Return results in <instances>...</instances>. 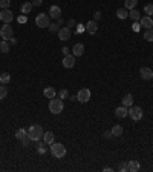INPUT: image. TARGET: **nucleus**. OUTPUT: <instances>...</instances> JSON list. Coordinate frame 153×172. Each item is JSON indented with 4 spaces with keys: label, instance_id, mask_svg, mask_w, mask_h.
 <instances>
[{
    "label": "nucleus",
    "instance_id": "35",
    "mask_svg": "<svg viewBox=\"0 0 153 172\" xmlns=\"http://www.w3.org/2000/svg\"><path fill=\"white\" fill-rule=\"evenodd\" d=\"M37 152L38 154H44V152H46V149H44V143H38Z\"/></svg>",
    "mask_w": 153,
    "mask_h": 172
},
{
    "label": "nucleus",
    "instance_id": "44",
    "mask_svg": "<svg viewBox=\"0 0 153 172\" xmlns=\"http://www.w3.org/2000/svg\"><path fill=\"white\" fill-rule=\"evenodd\" d=\"M103 171H104V172H114V169H110V168H104Z\"/></svg>",
    "mask_w": 153,
    "mask_h": 172
},
{
    "label": "nucleus",
    "instance_id": "15",
    "mask_svg": "<svg viewBox=\"0 0 153 172\" xmlns=\"http://www.w3.org/2000/svg\"><path fill=\"white\" fill-rule=\"evenodd\" d=\"M72 54H74L75 57L83 55V54H84V45H83V43H75L74 48H72Z\"/></svg>",
    "mask_w": 153,
    "mask_h": 172
},
{
    "label": "nucleus",
    "instance_id": "40",
    "mask_svg": "<svg viewBox=\"0 0 153 172\" xmlns=\"http://www.w3.org/2000/svg\"><path fill=\"white\" fill-rule=\"evenodd\" d=\"M61 52H63L64 55H68V54H69V48H68V46H64V48H61Z\"/></svg>",
    "mask_w": 153,
    "mask_h": 172
},
{
    "label": "nucleus",
    "instance_id": "12",
    "mask_svg": "<svg viewBox=\"0 0 153 172\" xmlns=\"http://www.w3.org/2000/svg\"><path fill=\"white\" fill-rule=\"evenodd\" d=\"M49 17L51 19H60L61 17V9H60V6H57V5H52L51 8H49Z\"/></svg>",
    "mask_w": 153,
    "mask_h": 172
},
{
    "label": "nucleus",
    "instance_id": "17",
    "mask_svg": "<svg viewBox=\"0 0 153 172\" xmlns=\"http://www.w3.org/2000/svg\"><path fill=\"white\" fill-rule=\"evenodd\" d=\"M127 168H129V172H138L141 169V165H139V161H136V160H130V161L127 163Z\"/></svg>",
    "mask_w": 153,
    "mask_h": 172
},
{
    "label": "nucleus",
    "instance_id": "9",
    "mask_svg": "<svg viewBox=\"0 0 153 172\" xmlns=\"http://www.w3.org/2000/svg\"><path fill=\"white\" fill-rule=\"evenodd\" d=\"M0 20L3 22V23H11L12 20H14V14H12V11L8 8V9H3L2 12H0Z\"/></svg>",
    "mask_w": 153,
    "mask_h": 172
},
{
    "label": "nucleus",
    "instance_id": "13",
    "mask_svg": "<svg viewBox=\"0 0 153 172\" xmlns=\"http://www.w3.org/2000/svg\"><path fill=\"white\" fill-rule=\"evenodd\" d=\"M115 115H116V118H126L129 115V108H126V106L116 108L115 109Z\"/></svg>",
    "mask_w": 153,
    "mask_h": 172
},
{
    "label": "nucleus",
    "instance_id": "18",
    "mask_svg": "<svg viewBox=\"0 0 153 172\" xmlns=\"http://www.w3.org/2000/svg\"><path fill=\"white\" fill-rule=\"evenodd\" d=\"M15 138L19 140V141H22V140H26V138H29L28 137V131L23 128L17 129V132H15Z\"/></svg>",
    "mask_w": 153,
    "mask_h": 172
},
{
    "label": "nucleus",
    "instance_id": "45",
    "mask_svg": "<svg viewBox=\"0 0 153 172\" xmlns=\"http://www.w3.org/2000/svg\"><path fill=\"white\" fill-rule=\"evenodd\" d=\"M69 98H71V101H75V100H76V95H72V97H69Z\"/></svg>",
    "mask_w": 153,
    "mask_h": 172
},
{
    "label": "nucleus",
    "instance_id": "4",
    "mask_svg": "<svg viewBox=\"0 0 153 172\" xmlns=\"http://www.w3.org/2000/svg\"><path fill=\"white\" fill-rule=\"evenodd\" d=\"M35 25H37L38 28H48L49 25H51V17H49V14H38L37 17H35Z\"/></svg>",
    "mask_w": 153,
    "mask_h": 172
},
{
    "label": "nucleus",
    "instance_id": "37",
    "mask_svg": "<svg viewBox=\"0 0 153 172\" xmlns=\"http://www.w3.org/2000/svg\"><path fill=\"white\" fill-rule=\"evenodd\" d=\"M17 20H19V23H26V20H28V19H26V15L23 14V15H20Z\"/></svg>",
    "mask_w": 153,
    "mask_h": 172
},
{
    "label": "nucleus",
    "instance_id": "33",
    "mask_svg": "<svg viewBox=\"0 0 153 172\" xmlns=\"http://www.w3.org/2000/svg\"><path fill=\"white\" fill-rule=\"evenodd\" d=\"M58 97L63 100V98H69V92L66 91V89H61L60 92H58Z\"/></svg>",
    "mask_w": 153,
    "mask_h": 172
},
{
    "label": "nucleus",
    "instance_id": "6",
    "mask_svg": "<svg viewBox=\"0 0 153 172\" xmlns=\"http://www.w3.org/2000/svg\"><path fill=\"white\" fill-rule=\"evenodd\" d=\"M90 91L87 89V88H83V89H80L78 91V94H76V100L80 101V103H87L89 100H90Z\"/></svg>",
    "mask_w": 153,
    "mask_h": 172
},
{
    "label": "nucleus",
    "instance_id": "30",
    "mask_svg": "<svg viewBox=\"0 0 153 172\" xmlns=\"http://www.w3.org/2000/svg\"><path fill=\"white\" fill-rule=\"evenodd\" d=\"M8 95V88L5 85H0V100H3Z\"/></svg>",
    "mask_w": 153,
    "mask_h": 172
},
{
    "label": "nucleus",
    "instance_id": "34",
    "mask_svg": "<svg viewBox=\"0 0 153 172\" xmlns=\"http://www.w3.org/2000/svg\"><path fill=\"white\" fill-rule=\"evenodd\" d=\"M48 28H49L51 32H58V31H60V26H58V25H54V23H51Z\"/></svg>",
    "mask_w": 153,
    "mask_h": 172
},
{
    "label": "nucleus",
    "instance_id": "39",
    "mask_svg": "<svg viewBox=\"0 0 153 172\" xmlns=\"http://www.w3.org/2000/svg\"><path fill=\"white\" fill-rule=\"evenodd\" d=\"M93 17H95V22H97V20H100V19H101V12H100V11H97Z\"/></svg>",
    "mask_w": 153,
    "mask_h": 172
},
{
    "label": "nucleus",
    "instance_id": "1",
    "mask_svg": "<svg viewBox=\"0 0 153 172\" xmlns=\"http://www.w3.org/2000/svg\"><path fill=\"white\" fill-rule=\"evenodd\" d=\"M43 134H44V131H43V128L40 125H32L28 129V137H29L31 141H38L43 137Z\"/></svg>",
    "mask_w": 153,
    "mask_h": 172
},
{
    "label": "nucleus",
    "instance_id": "43",
    "mask_svg": "<svg viewBox=\"0 0 153 172\" xmlns=\"http://www.w3.org/2000/svg\"><path fill=\"white\" fill-rule=\"evenodd\" d=\"M75 25V20H69V25H68V28H72Z\"/></svg>",
    "mask_w": 153,
    "mask_h": 172
},
{
    "label": "nucleus",
    "instance_id": "5",
    "mask_svg": "<svg viewBox=\"0 0 153 172\" xmlns=\"http://www.w3.org/2000/svg\"><path fill=\"white\" fill-rule=\"evenodd\" d=\"M129 117H130L132 120H135V122H139V120L143 118V109H141L139 106H130V109H129Z\"/></svg>",
    "mask_w": 153,
    "mask_h": 172
},
{
    "label": "nucleus",
    "instance_id": "27",
    "mask_svg": "<svg viewBox=\"0 0 153 172\" xmlns=\"http://www.w3.org/2000/svg\"><path fill=\"white\" fill-rule=\"evenodd\" d=\"M126 9H135V6L138 5V0H126Z\"/></svg>",
    "mask_w": 153,
    "mask_h": 172
},
{
    "label": "nucleus",
    "instance_id": "31",
    "mask_svg": "<svg viewBox=\"0 0 153 172\" xmlns=\"http://www.w3.org/2000/svg\"><path fill=\"white\" fill-rule=\"evenodd\" d=\"M144 12H146L147 15H150V17H152V15H153V5H152V3H149V5H146V6H144Z\"/></svg>",
    "mask_w": 153,
    "mask_h": 172
},
{
    "label": "nucleus",
    "instance_id": "20",
    "mask_svg": "<svg viewBox=\"0 0 153 172\" xmlns=\"http://www.w3.org/2000/svg\"><path fill=\"white\" fill-rule=\"evenodd\" d=\"M54 138H55V135L52 134V131H48V132L43 134V141H44L46 144H52V143H54Z\"/></svg>",
    "mask_w": 153,
    "mask_h": 172
},
{
    "label": "nucleus",
    "instance_id": "41",
    "mask_svg": "<svg viewBox=\"0 0 153 172\" xmlns=\"http://www.w3.org/2000/svg\"><path fill=\"white\" fill-rule=\"evenodd\" d=\"M41 3H43L41 0H34V2H32V6H40Z\"/></svg>",
    "mask_w": 153,
    "mask_h": 172
},
{
    "label": "nucleus",
    "instance_id": "25",
    "mask_svg": "<svg viewBox=\"0 0 153 172\" xmlns=\"http://www.w3.org/2000/svg\"><path fill=\"white\" fill-rule=\"evenodd\" d=\"M9 82H11V75H9L8 72L0 74V83H2V85H8Z\"/></svg>",
    "mask_w": 153,
    "mask_h": 172
},
{
    "label": "nucleus",
    "instance_id": "3",
    "mask_svg": "<svg viewBox=\"0 0 153 172\" xmlns=\"http://www.w3.org/2000/svg\"><path fill=\"white\" fill-rule=\"evenodd\" d=\"M51 152L55 158H63L66 155V148L61 143H52L51 144Z\"/></svg>",
    "mask_w": 153,
    "mask_h": 172
},
{
    "label": "nucleus",
    "instance_id": "7",
    "mask_svg": "<svg viewBox=\"0 0 153 172\" xmlns=\"http://www.w3.org/2000/svg\"><path fill=\"white\" fill-rule=\"evenodd\" d=\"M0 37H2V40H11V37H12V28H11V25L6 23V25L2 26Z\"/></svg>",
    "mask_w": 153,
    "mask_h": 172
},
{
    "label": "nucleus",
    "instance_id": "42",
    "mask_svg": "<svg viewBox=\"0 0 153 172\" xmlns=\"http://www.w3.org/2000/svg\"><path fill=\"white\" fill-rule=\"evenodd\" d=\"M139 28H141L139 23H133V29H135V31H139Z\"/></svg>",
    "mask_w": 153,
    "mask_h": 172
},
{
    "label": "nucleus",
    "instance_id": "21",
    "mask_svg": "<svg viewBox=\"0 0 153 172\" xmlns=\"http://www.w3.org/2000/svg\"><path fill=\"white\" fill-rule=\"evenodd\" d=\"M43 94H44V97H46V98H54V97H55V94H57V91H55L52 86H48V88L43 91Z\"/></svg>",
    "mask_w": 153,
    "mask_h": 172
},
{
    "label": "nucleus",
    "instance_id": "14",
    "mask_svg": "<svg viewBox=\"0 0 153 172\" xmlns=\"http://www.w3.org/2000/svg\"><path fill=\"white\" fill-rule=\"evenodd\" d=\"M139 25H141V26H144L146 29H149V28H153V19L150 17V15L141 17V19H139Z\"/></svg>",
    "mask_w": 153,
    "mask_h": 172
},
{
    "label": "nucleus",
    "instance_id": "32",
    "mask_svg": "<svg viewBox=\"0 0 153 172\" xmlns=\"http://www.w3.org/2000/svg\"><path fill=\"white\" fill-rule=\"evenodd\" d=\"M11 6V0H0V8L2 9H8Z\"/></svg>",
    "mask_w": 153,
    "mask_h": 172
},
{
    "label": "nucleus",
    "instance_id": "23",
    "mask_svg": "<svg viewBox=\"0 0 153 172\" xmlns=\"http://www.w3.org/2000/svg\"><path fill=\"white\" fill-rule=\"evenodd\" d=\"M116 17H118V19H121V20H126V19L129 17L127 9H126V8H119V9H116Z\"/></svg>",
    "mask_w": 153,
    "mask_h": 172
},
{
    "label": "nucleus",
    "instance_id": "8",
    "mask_svg": "<svg viewBox=\"0 0 153 172\" xmlns=\"http://www.w3.org/2000/svg\"><path fill=\"white\" fill-rule=\"evenodd\" d=\"M61 63H63V68H66V69L74 68V66H75V55H74V54H68V55H64Z\"/></svg>",
    "mask_w": 153,
    "mask_h": 172
},
{
    "label": "nucleus",
    "instance_id": "11",
    "mask_svg": "<svg viewBox=\"0 0 153 172\" xmlns=\"http://www.w3.org/2000/svg\"><path fill=\"white\" fill-rule=\"evenodd\" d=\"M139 75H141L143 80H150V79H153V71L147 66H143L139 69Z\"/></svg>",
    "mask_w": 153,
    "mask_h": 172
},
{
    "label": "nucleus",
    "instance_id": "22",
    "mask_svg": "<svg viewBox=\"0 0 153 172\" xmlns=\"http://www.w3.org/2000/svg\"><path fill=\"white\" fill-rule=\"evenodd\" d=\"M31 9H32V3H29V2H25L22 6H20V11H22V14H29L31 12Z\"/></svg>",
    "mask_w": 153,
    "mask_h": 172
},
{
    "label": "nucleus",
    "instance_id": "36",
    "mask_svg": "<svg viewBox=\"0 0 153 172\" xmlns=\"http://www.w3.org/2000/svg\"><path fill=\"white\" fill-rule=\"evenodd\" d=\"M118 169H119L121 172H127V171H129V168H127V165H126V163H119V165H118Z\"/></svg>",
    "mask_w": 153,
    "mask_h": 172
},
{
    "label": "nucleus",
    "instance_id": "47",
    "mask_svg": "<svg viewBox=\"0 0 153 172\" xmlns=\"http://www.w3.org/2000/svg\"><path fill=\"white\" fill-rule=\"evenodd\" d=\"M0 39H2V37H0ZM0 42H2V40H0Z\"/></svg>",
    "mask_w": 153,
    "mask_h": 172
},
{
    "label": "nucleus",
    "instance_id": "10",
    "mask_svg": "<svg viewBox=\"0 0 153 172\" xmlns=\"http://www.w3.org/2000/svg\"><path fill=\"white\" fill-rule=\"evenodd\" d=\"M71 28H60V31H58V39L60 40H63V42H66V40H69L71 39Z\"/></svg>",
    "mask_w": 153,
    "mask_h": 172
},
{
    "label": "nucleus",
    "instance_id": "28",
    "mask_svg": "<svg viewBox=\"0 0 153 172\" xmlns=\"http://www.w3.org/2000/svg\"><path fill=\"white\" fill-rule=\"evenodd\" d=\"M0 51H2L3 54H6V52L9 51V45H8V40H2V42H0Z\"/></svg>",
    "mask_w": 153,
    "mask_h": 172
},
{
    "label": "nucleus",
    "instance_id": "29",
    "mask_svg": "<svg viewBox=\"0 0 153 172\" xmlns=\"http://www.w3.org/2000/svg\"><path fill=\"white\" fill-rule=\"evenodd\" d=\"M144 39H146L147 42H153V28H149V29L146 31V34H144Z\"/></svg>",
    "mask_w": 153,
    "mask_h": 172
},
{
    "label": "nucleus",
    "instance_id": "2",
    "mask_svg": "<svg viewBox=\"0 0 153 172\" xmlns=\"http://www.w3.org/2000/svg\"><path fill=\"white\" fill-rule=\"evenodd\" d=\"M63 108H64V106H63V100H61V98H55V97L51 98V101H49V111H51L52 114H55V115L60 114V112L63 111Z\"/></svg>",
    "mask_w": 153,
    "mask_h": 172
},
{
    "label": "nucleus",
    "instance_id": "38",
    "mask_svg": "<svg viewBox=\"0 0 153 172\" xmlns=\"http://www.w3.org/2000/svg\"><path fill=\"white\" fill-rule=\"evenodd\" d=\"M112 137H114V135H112V132H110V131H106V132H104V138H107V140H109V138H112Z\"/></svg>",
    "mask_w": 153,
    "mask_h": 172
},
{
    "label": "nucleus",
    "instance_id": "26",
    "mask_svg": "<svg viewBox=\"0 0 153 172\" xmlns=\"http://www.w3.org/2000/svg\"><path fill=\"white\" fill-rule=\"evenodd\" d=\"M129 17H130V19H133L135 22H138V20L141 19V14H139V11H136V9H130Z\"/></svg>",
    "mask_w": 153,
    "mask_h": 172
},
{
    "label": "nucleus",
    "instance_id": "46",
    "mask_svg": "<svg viewBox=\"0 0 153 172\" xmlns=\"http://www.w3.org/2000/svg\"><path fill=\"white\" fill-rule=\"evenodd\" d=\"M11 43H12V45H15V43H17V40H15L14 37H11Z\"/></svg>",
    "mask_w": 153,
    "mask_h": 172
},
{
    "label": "nucleus",
    "instance_id": "24",
    "mask_svg": "<svg viewBox=\"0 0 153 172\" xmlns=\"http://www.w3.org/2000/svg\"><path fill=\"white\" fill-rule=\"evenodd\" d=\"M122 131H124V129H122L121 125H115L114 128L110 129V132H112V135H114V137H119V135H122Z\"/></svg>",
    "mask_w": 153,
    "mask_h": 172
},
{
    "label": "nucleus",
    "instance_id": "19",
    "mask_svg": "<svg viewBox=\"0 0 153 172\" xmlns=\"http://www.w3.org/2000/svg\"><path fill=\"white\" fill-rule=\"evenodd\" d=\"M122 106H126V108L133 106V95H132V94H126V95L122 97Z\"/></svg>",
    "mask_w": 153,
    "mask_h": 172
},
{
    "label": "nucleus",
    "instance_id": "16",
    "mask_svg": "<svg viewBox=\"0 0 153 172\" xmlns=\"http://www.w3.org/2000/svg\"><path fill=\"white\" fill-rule=\"evenodd\" d=\"M86 31H87L89 34H95V32L98 31L97 22H95V20H89V23H86Z\"/></svg>",
    "mask_w": 153,
    "mask_h": 172
}]
</instances>
